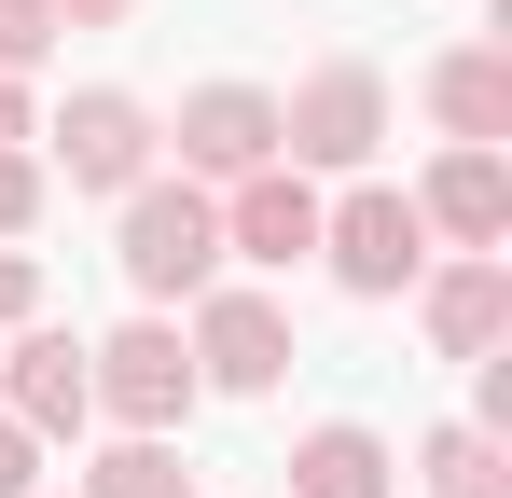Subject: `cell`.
<instances>
[{
  "instance_id": "1",
  "label": "cell",
  "mask_w": 512,
  "mask_h": 498,
  "mask_svg": "<svg viewBox=\"0 0 512 498\" xmlns=\"http://www.w3.org/2000/svg\"><path fill=\"white\" fill-rule=\"evenodd\" d=\"M111 208H125V222H111V263H125L139 305H194V291H222V194H208V180L153 166V180L111 194Z\"/></svg>"
},
{
  "instance_id": "2",
  "label": "cell",
  "mask_w": 512,
  "mask_h": 498,
  "mask_svg": "<svg viewBox=\"0 0 512 498\" xmlns=\"http://www.w3.org/2000/svg\"><path fill=\"white\" fill-rule=\"evenodd\" d=\"M374 139H388V70H360V56H319V70L277 97V166H333V180H360L374 166Z\"/></svg>"
},
{
  "instance_id": "3",
  "label": "cell",
  "mask_w": 512,
  "mask_h": 498,
  "mask_svg": "<svg viewBox=\"0 0 512 498\" xmlns=\"http://www.w3.org/2000/svg\"><path fill=\"white\" fill-rule=\"evenodd\" d=\"M84 388H97V415H111V429H153V443H167L180 415L208 402V388H194V346H180L167 319L97 332V346H84Z\"/></svg>"
},
{
  "instance_id": "4",
  "label": "cell",
  "mask_w": 512,
  "mask_h": 498,
  "mask_svg": "<svg viewBox=\"0 0 512 498\" xmlns=\"http://www.w3.org/2000/svg\"><path fill=\"white\" fill-rule=\"evenodd\" d=\"M319 263H333V291H360V305L416 291V277H429V222H416V194L360 180L346 208H319Z\"/></svg>"
},
{
  "instance_id": "5",
  "label": "cell",
  "mask_w": 512,
  "mask_h": 498,
  "mask_svg": "<svg viewBox=\"0 0 512 498\" xmlns=\"http://www.w3.org/2000/svg\"><path fill=\"white\" fill-rule=\"evenodd\" d=\"M194 388H236V402H263L277 374H291V305L277 291H194Z\"/></svg>"
},
{
  "instance_id": "6",
  "label": "cell",
  "mask_w": 512,
  "mask_h": 498,
  "mask_svg": "<svg viewBox=\"0 0 512 498\" xmlns=\"http://www.w3.org/2000/svg\"><path fill=\"white\" fill-rule=\"evenodd\" d=\"M0 415H14L28 443H70V429L97 415V388H84V332L14 319V346H0Z\"/></svg>"
},
{
  "instance_id": "7",
  "label": "cell",
  "mask_w": 512,
  "mask_h": 498,
  "mask_svg": "<svg viewBox=\"0 0 512 498\" xmlns=\"http://www.w3.org/2000/svg\"><path fill=\"white\" fill-rule=\"evenodd\" d=\"M56 180H70V194H139V180H153V111H139L125 83H84V97L56 111Z\"/></svg>"
},
{
  "instance_id": "8",
  "label": "cell",
  "mask_w": 512,
  "mask_h": 498,
  "mask_svg": "<svg viewBox=\"0 0 512 498\" xmlns=\"http://www.w3.org/2000/svg\"><path fill=\"white\" fill-rule=\"evenodd\" d=\"M167 139H180V180H208V194H222V180L277 166V97H263V83H194Z\"/></svg>"
},
{
  "instance_id": "9",
  "label": "cell",
  "mask_w": 512,
  "mask_h": 498,
  "mask_svg": "<svg viewBox=\"0 0 512 498\" xmlns=\"http://www.w3.org/2000/svg\"><path fill=\"white\" fill-rule=\"evenodd\" d=\"M319 180L305 166H250V180H222V263H305L319 249Z\"/></svg>"
},
{
  "instance_id": "10",
  "label": "cell",
  "mask_w": 512,
  "mask_h": 498,
  "mask_svg": "<svg viewBox=\"0 0 512 498\" xmlns=\"http://www.w3.org/2000/svg\"><path fill=\"white\" fill-rule=\"evenodd\" d=\"M416 319H429L443 360H499L512 346V263L499 249H457L443 277H416Z\"/></svg>"
},
{
  "instance_id": "11",
  "label": "cell",
  "mask_w": 512,
  "mask_h": 498,
  "mask_svg": "<svg viewBox=\"0 0 512 498\" xmlns=\"http://www.w3.org/2000/svg\"><path fill=\"white\" fill-rule=\"evenodd\" d=\"M291 498H402V457H388V429H360V415H319V429L291 443Z\"/></svg>"
},
{
  "instance_id": "12",
  "label": "cell",
  "mask_w": 512,
  "mask_h": 498,
  "mask_svg": "<svg viewBox=\"0 0 512 498\" xmlns=\"http://www.w3.org/2000/svg\"><path fill=\"white\" fill-rule=\"evenodd\" d=\"M416 222H429V236H457V249H499V236H512V166H499V153H471V139H457V153L429 166Z\"/></svg>"
},
{
  "instance_id": "13",
  "label": "cell",
  "mask_w": 512,
  "mask_h": 498,
  "mask_svg": "<svg viewBox=\"0 0 512 498\" xmlns=\"http://www.w3.org/2000/svg\"><path fill=\"white\" fill-rule=\"evenodd\" d=\"M429 111H443V139L499 153L512 139V42H457V56L429 70Z\"/></svg>"
},
{
  "instance_id": "14",
  "label": "cell",
  "mask_w": 512,
  "mask_h": 498,
  "mask_svg": "<svg viewBox=\"0 0 512 498\" xmlns=\"http://www.w3.org/2000/svg\"><path fill=\"white\" fill-rule=\"evenodd\" d=\"M416 485H429V498H512V443L457 415V429H429V443H416Z\"/></svg>"
},
{
  "instance_id": "15",
  "label": "cell",
  "mask_w": 512,
  "mask_h": 498,
  "mask_svg": "<svg viewBox=\"0 0 512 498\" xmlns=\"http://www.w3.org/2000/svg\"><path fill=\"white\" fill-rule=\"evenodd\" d=\"M84 498H194V471H180V443L125 429V443H111V457L84 471Z\"/></svg>"
},
{
  "instance_id": "16",
  "label": "cell",
  "mask_w": 512,
  "mask_h": 498,
  "mask_svg": "<svg viewBox=\"0 0 512 498\" xmlns=\"http://www.w3.org/2000/svg\"><path fill=\"white\" fill-rule=\"evenodd\" d=\"M28 222H42V153H28V139H0V249L28 236Z\"/></svg>"
},
{
  "instance_id": "17",
  "label": "cell",
  "mask_w": 512,
  "mask_h": 498,
  "mask_svg": "<svg viewBox=\"0 0 512 498\" xmlns=\"http://www.w3.org/2000/svg\"><path fill=\"white\" fill-rule=\"evenodd\" d=\"M56 56V0H0V70H42Z\"/></svg>"
},
{
  "instance_id": "18",
  "label": "cell",
  "mask_w": 512,
  "mask_h": 498,
  "mask_svg": "<svg viewBox=\"0 0 512 498\" xmlns=\"http://www.w3.org/2000/svg\"><path fill=\"white\" fill-rule=\"evenodd\" d=\"M14 319H42V263H28V249H0V332Z\"/></svg>"
},
{
  "instance_id": "19",
  "label": "cell",
  "mask_w": 512,
  "mask_h": 498,
  "mask_svg": "<svg viewBox=\"0 0 512 498\" xmlns=\"http://www.w3.org/2000/svg\"><path fill=\"white\" fill-rule=\"evenodd\" d=\"M0 498H42V443H28L14 415H0Z\"/></svg>"
},
{
  "instance_id": "20",
  "label": "cell",
  "mask_w": 512,
  "mask_h": 498,
  "mask_svg": "<svg viewBox=\"0 0 512 498\" xmlns=\"http://www.w3.org/2000/svg\"><path fill=\"white\" fill-rule=\"evenodd\" d=\"M139 0H56V28H125Z\"/></svg>"
},
{
  "instance_id": "21",
  "label": "cell",
  "mask_w": 512,
  "mask_h": 498,
  "mask_svg": "<svg viewBox=\"0 0 512 498\" xmlns=\"http://www.w3.org/2000/svg\"><path fill=\"white\" fill-rule=\"evenodd\" d=\"M0 139H28V83L14 70H0Z\"/></svg>"
}]
</instances>
